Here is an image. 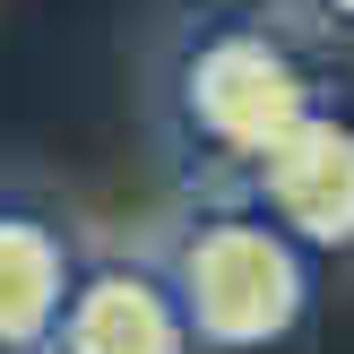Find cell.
I'll use <instances>...</instances> for the list:
<instances>
[{
	"instance_id": "277c9868",
	"label": "cell",
	"mask_w": 354,
	"mask_h": 354,
	"mask_svg": "<svg viewBox=\"0 0 354 354\" xmlns=\"http://www.w3.org/2000/svg\"><path fill=\"white\" fill-rule=\"evenodd\" d=\"M44 354H199L182 328L165 268H138V259H95V268L69 277V303L52 320Z\"/></svg>"
},
{
	"instance_id": "7a4b0ae2",
	"label": "cell",
	"mask_w": 354,
	"mask_h": 354,
	"mask_svg": "<svg viewBox=\"0 0 354 354\" xmlns=\"http://www.w3.org/2000/svg\"><path fill=\"white\" fill-rule=\"evenodd\" d=\"M182 130L225 165H259L294 121L311 113V69L268 26H216L182 52Z\"/></svg>"
},
{
	"instance_id": "3957f363",
	"label": "cell",
	"mask_w": 354,
	"mask_h": 354,
	"mask_svg": "<svg viewBox=\"0 0 354 354\" xmlns=\"http://www.w3.org/2000/svg\"><path fill=\"white\" fill-rule=\"evenodd\" d=\"M251 207H268L303 251H354V121L311 104L251 165Z\"/></svg>"
},
{
	"instance_id": "6da1fadb",
	"label": "cell",
	"mask_w": 354,
	"mask_h": 354,
	"mask_svg": "<svg viewBox=\"0 0 354 354\" xmlns=\"http://www.w3.org/2000/svg\"><path fill=\"white\" fill-rule=\"evenodd\" d=\"M311 259L268 207H199L165 251V286L199 354H268L311 320Z\"/></svg>"
},
{
	"instance_id": "8992f818",
	"label": "cell",
	"mask_w": 354,
	"mask_h": 354,
	"mask_svg": "<svg viewBox=\"0 0 354 354\" xmlns=\"http://www.w3.org/2000/svg\"><path fill=\"white\" fill-rule=\"evenodd\" d=\"M320 17H337V26H354V0H311Z\"/></svg>"
},
{
	"instance_id": "5b68a950",
	"label": "cell",
	"mask_w": 354,
	"mask_h": 354,
	"mask_svg": "<svg viewBox=\"0 0 354 354\" xmlns=\"http://www.w3.org/2000/svg\"><path fill=\"white\" fill-rule=\"evenodd\" d=\"M69 277H78V251H69L61 225L35 216V207H0V354H44L52 346Z\"/></svg>"
}]
</instances>
